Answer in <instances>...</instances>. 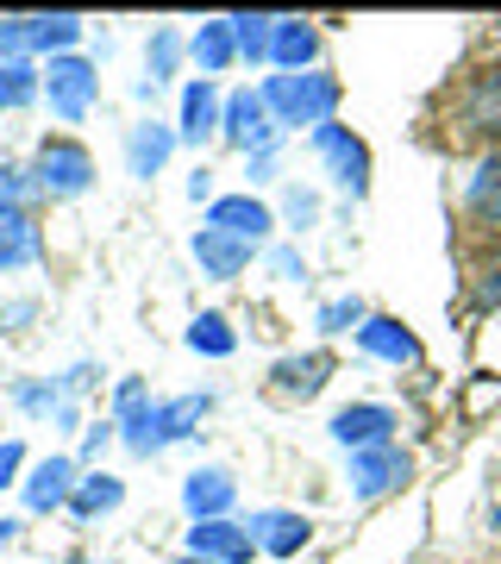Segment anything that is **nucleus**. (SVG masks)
<instances>
[{
  "label": "nucleus",
  "mask_w": 501,
  "mask_h": 564,
  "mask_svg": "<svg viewBox=\"0 0 501 564\" xmlns=\"http://www.w3.org/2000/svg\"><path fill=\"white\" fill-rule=\"evenodd\" d=\"M263 107L276 126H314L320 132L339 107V82L320 76V69H301V76H270L263 82Z\"/></svg>",
  "instance_id": "1"
},
{
  "label": "nucleus",
  "mask_w": 501,
  "mask_h": 564,
  "mask_svg": "<svg viewBox=\"0 0 501 564\" xmlns=\"http://www.w3.org/2000/svg\"><path fill=\"white\" fill-rule=\"evenodd\" d=\"M95 182V158H88V144L76 139H44L39 163H32V188H44L51 202H69Z\"/></svg>",
  "instance_id": "2"
},
{
  "label": "nucleus",
  "mask_w": 501,
  "mask_h": 564,
  "mask_svg": "<svg viewBox=\"0 0 501 564\" xmlns=\"http://www.w3.org/2000/svg\"><path fill=\"white\" fill-rule=\"evenodd\" d=\"M95 63H81V57H51V69H44V95H51V113L57 120H81L88 107H95Z\"/></svg>",
  "instance_id": "3"
},
{
  "label": "nucleus",
  "mask_w": 501,
  "mask_h": 564,
  "mask_svg": "<svg viewBox=\"0 0 501 564\" xmlns=\"http://www.w3.org/2000/svg\"><path fill=\"white\" fill-rule=\"evenodd\" d=\"M314 144H320V158L333 163V182H339L345 195H363V188H370V144L363 139H351L345 126H320Z\"/></svg>",
  "instance_id": "4"
},
{
  "label": "nucleus",
  "mask_w": 501,
  "mask_h": 564,
  "mask_svg": "<svg viewBox=\"0 0 501 564\" xmlns=\"http://www.w3.org/2000/svg\"><path fill=\"white\" fill-rule=\"evenodd\" d=\"M220 132L239 151H270V139H276V126H270V107H263V95H226V107H220Z\"/></svg>",
  "instance_id": "5"
},
{
  "label": "nucleus",
  "mask_w": 501,
  "mask_h": 564,
  "mask_svg": "<svg viewBox=\"0 0 501 564\" xmlns=\"http://www.w3.org/2000/svg\"><path fill=\"white\" fill-rule=\"evenodd\" d=\"M251 527H232V521H195L188 527V558H207V564H251Z\"/></svg>",
  "instance_id": "6"
},
{
  "label": "nucleus",
  "mask_w": 501,
  "mask_h": 564,
  "mask_svg": "<svg viewBox=\"0 0 501 564\" xmlns=\"http://www.w3.org/2000/svg\"><path fill=\"white\" fill-rule=\"evenodd\" d=\"M458 120H464V132L501 139V63L482 69V76H470V88H464V101H458Z\"/></svg>",
  "instance_id": "7"
},
{
  "label": "nucleus",
  "mask_w": 501,
  "mask_h": 564,
  "mask_svg": "<svg viewBox=\"0 0 501 564\" xmlns=\"http://www.w3.org/2000/svg\"><path fill=\"white\" fill-rule=\"evenodd\" d=\"M389 433H395V414L377 402H358V408H339L333 414V440L351 445V452H370V445H389Z\"/></svg>",
  "instance_id": "8"
},
{
  "label": "nucleus",
  "mask_w": 501,
  "mask_h": 564,
  "mask_svg": "<svg viewBox=\"0 0 501 564\" xmlns=\"http://www.w3.org/2000/svg\"><path fill=\"white\" fill-rule=\"evenodd\" d=\"M395 484H407V452H395V445H370V452L351 458V489H358L363 502L382 496V489H395Z\"/></svg>",
  "instance_id": "9"
},
{
  "label": "nucleus",
  "mask_w": 501,
  "mask_h": 564,
  "mask_svg": "<svg viewBox=\"0 0 501 564\" xmlns=\"http://www.w3.org/2000/svg\"><path fill=\"white\" fill-rule=\"evenodd\" d=\"M207 226H220V232H232V239H244V245H258L270 226H276V214L263 202H251V195H220L214 202V214H207Z\"/></svg>",
  "instance_id": "10"
},
{
  "label": "nucleus",
  "mask_w": 501,
  "mask_h": 564,
  "mask_svg": "<svg viewBox=\"0 0 501 564\" xmlns=\"http://www.w3.org/2000/svg\"><path fill=\"white\" fill-rule=\"evenodd\" d=\"M270 377H276L270 389H276L282 402H307V395H320V389H326V377H333V358H326V351H307V358H282Z\"/></svg>",
  "instance_id": "11"
},
{
  "label": "nucleus",
  "mask_w": 501,
  "mask_h": 564,
  "mask_svg": "<svg viewBox=\"0 0 501 564\" xmlns=\"http://www.w3.org/2000/svg\"><path fill=\"white\" fill-rule=\"evenodd\" d=\"M76 496V458H44L32 470V484H25V508L32 514H51V508H69Z\"/></svg>",
  "instance_id": "12"
},
{
  "label": "nucleus",
  "mask_w": 501,
  "mask_h": 564,
  "mask_svg": "<svg viewBox=\"0 0 501 564\" xmlns=\"http://www.w3.org/2000/svg\"><path fill=\"white\" fill-rule=\"evenodd\" d=\"M358 345L382 364H414L421 358V339H414L401 321H389V314H370V321L358 326Z\"/></svg>",
  "instance_id": "13"
},
{
  "label": "nucleus",
  "mask_w": 501,
  "mask_h": 564,
  "mask_svg": "<svg viewBox=\"0 0 501 564\" xmlns=\"http://www.w3.org/2000/svg\"><path fill=\"white\" fill-rule=\"evenodd\" d=\"M39 258V220L25 207L0 202V270H25Z\"/></svg>",
  "instance_id": "14"
},
{
  "label": "nucleus",
  "mask_w": 501,
  "mask_h": 564,
  "mask_svg": "<svg viewBox=\"0 0 501 564\" xmlns=\"http://www.w3.org/2000/svg\"><path fill=\"white\" fill-rule=\"evenodd\" d=\"M307 533H314V527H307V514H288V508H270V514H258V521H251V540H258L270 558H295L301 545H307Z\"/></svg>",
  "instance_id": "15"
},
{
  "label": "nucleus",
  "mask_w": 501,
  "mask_h": 564,
  "mask_svg": "<svg viewBox=\"0 0 501 564\" xmlns=\"http://www.w3.org/2000/svg\"><path fill=\"white\" fill-rule=\"evenodd\" d=\"M195 258H200V270L207 276H239L244 263H251V245L244 239H232V232H220V226H200L195 232Z\"/></svg>",
  "instance_id": "16"
},
{
  "label": "nucleus",
  "mask_w": 501,
  "mask_h": 564,
  "mask_svg": "<svg viewBox=\"0 0 501 564\" xmlns=\"http://www.w3.org/2000/svg\"><path fill=\"white\" fill-rule=\"evenodd\" d=\"M232 477L226 470H195L188 484H182V502H188V514L195 521H226V508H232Z\"/></svg>",
  "instance_id": "17"
},
{
  "label": "nucleus",
  "mask_w": 501,
  "mask_h": 564,
  "mask_svg": "<svg viewBox=\"0 0 501 564\" xmlns=\"http://www.w3.org/2000/svg\"><path fill=\"white\" fill-rule=\"evenodd\" d=\"M170 151H176V132H170V126H132V139H126V163H132V176H157L163 163H170Z\"/></svg>",
  "instance_id": "18"
},
{
  "label": "nucleus",
  "mask_w": 501,
  "mask_h": 564,
  "mask_svg": "<svg viewBox=\"0 0 501 564\" xmlns=\"http://www.w3.org/2000/svg\"><path fill=\"white\" fill-rule=\"evenodd\" d=\"M320 57V32L307 20H276V44H270V63H282L288 76H301L307 63Z\"/></svg>",
  "instance_id": "19"
},
{
  "label": "nucleus",
  "mask_w": 501,
  "mask_h": 564,
  "mask_svg": "<svg viewBox=\"0 0 501 564\" xmlns=\"http://www.w3.org/2000/svg\"><path fill=\"white\" fill-rule=\"evenodd\" d=\"M207 395H182V402H163V408H151V452L157 445H170V440H188L195 433V421L207 414Z\"/></svg>",
  "instance_id": "20"
},
{
  "label": "nucleus",
  "mask_w": 501,
  "mask_h": 564,
  "mask_svg": "<svg viewBox=\"0 0 501 564\" xmlns=\"http://www.w3.org/2000/svg\"><path fill=\"white\" fill-rule=\"evenodd\" d=\"M214 126H220V95H214V82L200 76V82H188V88H182V139L200 144Z\"/></svg>",
  "instance_id": "21"
},
{
  "label": "nucleus",
  "mask_w": 501,
  "mask_h": 564,
  "mask_svg": "<svg viewBox=\"0 0 501 564\" xmlns=\"http://www.w3.org/2000/svg\"><path fill=\"white\" fill-rule=\"evenodd\" d=\"M188 51H195L200 76H220L226 63L239 57V39H232V20H207V25L195 32V44H188Z\"/></svg>",
  "instance_id": "22"
},
{
  "label": "nucleus",
  "mask_w": 501,
  "mask_h": 564,
  "mask_svg": "<svg viewBox=\"0 0 501 564\" xmlns=\"http://www.w3.org/2000/svg\"><path fill=\"white\" fill-rule=\"evenodd\" d=\"M120 426H126V445L151 458V402H144V383L139 377H126L120 383Z\"/></svg>",
  "instance_id": "23"
},
{
  "label": "nucleus",
  "mask_w": 501,
  "mask_h": 564,
  "mask_svg": "<svg viewBox=\"0 0 501 564\" xmlns=\"http://www.w3.org/2000/svg\"><path fill=\"white\" fill-rule=\"evenodd\" d=\"M470 220L477 226H501V151L477 163L470 176Z\"/></svg>",
  "instance_id": "24"
},
{
  "label": "nucleus",
  "mask_w": 501,
  "mask_h": 564,
  "mask_svg": "<svg viewBox=\"0 0 501 564\" xmlns=\"http://www.w3.org/2000/svg\"><path fill=\"white\" fill-rule=\"evenodd\" d=\"M120 477H81L76 496H69V514L76 521H95V514H107V508H120Z\"/></svg>",
  "instance_id": "25"
},
{
  "label": "nucleus",
  "mask_w": 501,
  "mask_h": 564,
  "mask_svg": "<svg viewBox=\"0 0 501 564\" xmlns=\"http://www.w3.org/2000/svg\"><path fill=\"white\" fill-rule=\"evenodd\" d=\"M232 39H239L244 63H263L270 44H276V13H239V20H232Z\"/></svg>",
  "instance_id": "26"
},
{
  "label": "nucleus",
  "mask_w": 501,
  "mask_h": 564,
  "mask_svg": "<svg viewBox=\"0 0 501 564\" xmlns=\"http://www.w3.org/2000/svg\"><path fill=\"white\" fill-rule=\"evenodd\" d=\"M76 39H81L76 13H39V20H32V51H57V57H69V44Z\"/></svg>",
  "instance_id": "27"
},
{
  "label": "nucleus",
  "mask_w": 501,
  "mask_h": 564,
  "mask_svg": "<svg viewBox=\"0 0 501 564\" xmlns=\"http://www.w3.org/2000/svg\"><path fill=\"white\" fill-rule=\"evenodd\" d=\"M232 326H226V314H200L195 326H188V351H207V358H232Z\"/></svg>",
  "instance_id": "28"
},
{
  "label": "nucleus",
  "mask_w": 501,
  "mask_h": 564,
  "mask_svg": "<svg viewBox=\"0 0 501 564\" xmlns=\"http://www.w3.org/2000/svg\"><path fill=\"white\" fill-rule=\"evenodd\" d=\"M39 95V76L25 69V63H0V113H13Z\"/></svg>",
  "instance_id": "29"
},
{
  "label": "nucleus",
  "mask_w": 501,
  "mask_h": 564,
  "mask_svg": "<svg viewBox=\"0 0 501 564\" xmlns=\"http://www.w3.org/2000/svg\"><path fill=\"white\" fill-rule=\"evenodd\" d=\"M351 326H363V302H358V295H339V302L320 307V333H351Z\"/></svg>",
  "instance_id": "30"
},
{
  "label": "nucleus",
  "mask_w": 501,
  "mask_h": 564,
  "mask_svg": "<svg viewBox=\"0 0 501 564\" xmlns=\"http://www.w3.org/2000/svg\"><path fill=\"white\" fill-rule=\"evenodd\" d=\"M176 57H182V39H176V32H157V39H151V82L170 76V69H176Z\"/></svg>",
  "instance_id": "31"
},
{
  "label": "nucleus",
  "mask_w": 501,
  "mask_h": 564,
  "mask_svg": "<svg viewBox=\"0 0 501 564\" xmlns=\"http://www.w3.org/2000/svg\"><path fill=\"white\" fill-rule=\"evenodd\" d=\"M282 220L288 226H314L320 220V202H314L307 188H288V195H282Z\"/></svg>",
  "instance_id": "32"
},
{
  "label": "nucleus",
  "mask_w": 501,
  "mask_h": 564,
  "mask_svg": "<svg viewBox=\"0 0 501 564\" xmlns=\"http://www.w3.org/2000/svg\"><path fill=\"white\" fill-rule=\"evenodd\" d=\"M25 188H32V182H25V170H13V163H0V202H13V207H25V202H20Z\"/></svg>",
  "instance_id": "33"
},
{
  "label": "nucleus",
  "mask_w": 501,
  "mask_h": 564,
  "mask_svg": "<svg viewBox=\"0 0 501 564\" xmlns=\"http://www.w3.org/2000/svg\"><path fill=\"white\" fill-rule=\"evenodd\" d=\"M270 270H276V276H288V282H301V276H307V263H301V251H288V245H282V251H270Z\"/></svg>",
  "instance_id": "34"
},
{
  "label": "nucleus",
  "mask_w": 501,
  "mask_h": 564,
  "mask_svg": "<svg viewBox=\"0 0 501 564\" xmlns=\"http://www.w3.org/2000/svg\"><path fill=\"white\" fill-rule=\"evenodd\" d=\"M20 408H25V414H44V408H57V389L25 383V389H20Z\"/></svg>",
  "instance_id": "35"
},
{
  "label": "nucleus",
  "mask_w": 501,
  "mask_h": 564,
  "mask_svg": "<svg viewBox=\"0 0 501 564\" xmlns=\"http://www.w3.org/2000/svg\"><path fill=\"white\" fill-rule=\"evenodd\" d=\"M20 464H25V445H20V440H7V445H0V489L13 484V470H20Z\"/></svg>",
  "instance_id": "36"
},
{
  "label": "nucleus",
  "mask_w": 501,
  "mask_h": 564,
  "mask_svg": "<svg viewBox=\"0 0 501 564\" xmlns=\"http://www.w3.org/2000/svg\"><path fill=\"white\" fill-rule=\"evenodd\" d=\"M113 440V426H88V458H100V445Z\"/></svg>",
  "instance_id": "37"
},
{
  "label": "nucleus",
  "mask_w": 501,
  "mask_h": 564,
  "mask_svg": "<svg viewBox=\"0 0 501 564\" xmlns=\"http://www.w3.org/2000/svg\"><path fill=\"white\" fill-rule=\"evenodd\" d=\"M182 564H207V558H182Z\"/></svg>",
  "instance_id": "38"
},
{
  "label": "nucleus",
  "mask_w": 501,
  "mask_h": 564,
  "mask_svg": "<svg viewBox=\"0 0 501 564\" xmlns=\"http://www.w3.org/2000/svg\"><path fill=\"white\" fill-rule=\"evenodd\" d=\"M495 533H501V508H495Z\"/></svg>",
  "instance_id": "39"
}]
</instances>
